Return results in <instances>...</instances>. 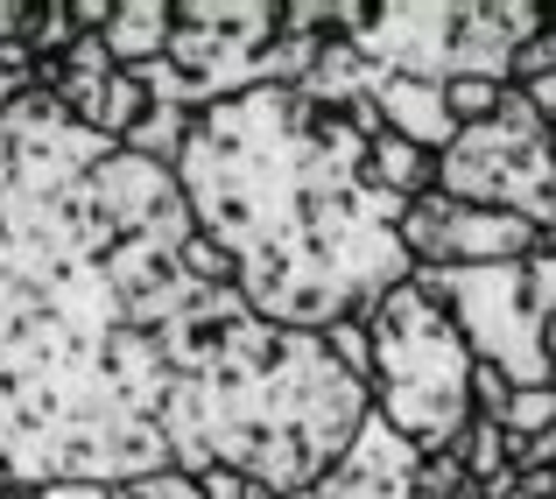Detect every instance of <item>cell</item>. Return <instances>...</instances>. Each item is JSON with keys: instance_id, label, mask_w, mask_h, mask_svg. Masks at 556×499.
<instances>
[{"instance_id": "6da1fadb", "label": "cell", "mask_w": 556, "mask_h": 499, "mask_svg": "<svg viewBox=\"0 0 556 499\" xmlns=\"http://www.w3.org/2000/svg\"><path fill=\"white\" fill-rule=\"evenodd\" d=\"M374 135L388 127L367 92L339 106L303 85H254L198 113L177 183L198 232L232 254L254 317L325 337L416 274L408 204L380 190Z\"/></svg>"}, {"instance_id": "7a4b0ae2", "label": "cell", "mask_w": 556, "mask_h": 499, "mask_svg": "<svg viewBox=\"0 0 556 499\" xmlns=\"http://www.w3.org/2000/svg\"><path fill=\"white\" fill-rule=\"evenodd\" d=\"M367 337H374V373H367V408L388 422L394 436L437 458L465 436L472 422V345L465 331L444 317V303L408 274L402 289L374 303L367 317Z\"/></svg>"}, {"instance_id": "3957f363", "label": "cell", "mask_w": 556, "mask_h": 499, "mask_svg": "<svg viewBox=\"0 0 556 499\" xmlns=\"http://www.w3.org/2000/svg\"><path fill=\"white\" fill-rule=\"evenodd\" d=\"M543 28H549L543 0H458V8L416 0V8H367L353 50L416 85H458V78L515 85V50H529Z\"/></svg>"}, {"instance_id": "277c9868", "label": "cell", "mask_w": 556, "mask_h": 499, "mask_svg": "<svg viewBox=\"0 0 556 499\" xmlns=\"http://www.w3.org/2000/svg\"><path fill=\"white\" fill-rule=\"evenodd\" d=\"M416 282L444 303L479 366H501L515 387H549L543 324L556 317V254L535 246L529 260L501 268H416Z\"/></svg>"}, {"instance_id": "5b68a950", "label": "cell", "mask_w": 556, "mask_h": 499, "mask_svg": "<svg viewBox=\"0 0 556 499\" xmlns=\"http://www.w3.org/2000/svg\"><path fill=\"white\" fill-rule=\"evenodd\" d=\"M282 36V8L275 0H177V36L155 64H141L135 78L149 85L155 106H226V99L254 92L261 56Z\"/></svg>"}, {"instance_id": "8992f818", "label": "cell", "mask_w": 556, "mask_h": 499, "mask_svg": "<svg viewBox=\"0 0 556 499\" xmlns=\"http://www.w3.org/2000/svg\"><path fill=\"white\" fill-rule=\"evenodd\" d=\"M437 190L465 204H486V212H515L529 226H556V141L549 120L529 99L507 85L493 120L458 127L444 155H437Z\"/></svg>"}, {"instance_id": "52a82bcc", "label": "cell", "mask_w": 556, "mask_h": 499, "mask_svg": "<svg viewBox=\"0 0 556 499\" xmlns=\"http://www.w3.org/2000/svg\"><path fill=\"white\" fill-rule=\"evenodd\" d=\"M402 246L416 268H501V260H529L543 246V226L430 190L402 212Z\"/></svg>"}, {"instance_id": "ba28073f", "label": "cell", "mask_w": 556, "mask_h": 499, "mask_svg": "<svg viewBox=\"0 0 556 499\" xmlns=\"http://www.w3.org/2000/svg\"><path fill=\"white\" fill-rule=\"evenodd\" d=\"M416 464H422V450L408 444V436H394L380 415H367L359 436H353V450H345L317 486H303L296 499H408L416 492Z\"/></svg>"}, {"instance_id": "9c48e42d", "label": "cell", "mask_w": 556, "mask_h": 499, "mask_svg": "<svg viewBox=\"0 0 556 499\" xmlns=\"http://www.w3.org/2000/svg\"><path fill=\"white\" fill-rule=\"evenodd\" d=\"M367 99H374L380 127L402 135V141H416V149L444 155L451 141H458V120H451V106H444V85H416V78H394V71L367 64Z\"/></svg>"}, {"instance_id": "30bf717a", "label": "cell", "mask_w": 556, "mask_h": 499, "mask_svg": "<svg viewBox=\"0 0 556 499\" xmlns=\"http://www.w3.org/2000/svg\"><path fill=\"white\" fill-rule=\"evenodd\" d=\"M169 36H177V0H121L106 22V50L121 71L155 64L169 50Z\"/></svg>"}, {"instance_id": "8fae6325", "label": "cell", "mask_w": 556, "mask_h": 499, "mask_svg": "<svg viewBox=\"0 0 556 499\" xmlns=\"http://www.w3.org/2000/svg\"><path fill=\"white\" fill-rule=\"evenodd\" d=\"M374 176H380V190L416 204V197L437 190V155L416 149V141H402V135H374Z\"/></svg>"}, {"instance_id": "7c38bea8", "label": "cell", "mask_w": 556, "mask_h": 499, "mask_svg": "<svg viewBox=\"0 0 556 499\" xmlns=\"http://www.w3.org/2000/svg\"><path fill=\"white\" fill-rule=\"evenodd\" d=\"M190 127H198V113H184V106H155L149 120L135 127V135L121 141L127 155H141V163H163V169H177L184 163V141H190Z\"/></svg>"}, {"instance_id": "4fadbf2b", "label": "cell", "mask_w": 556, "mask_h": 499, "mask_svg": "<svg viewBox=\"0 0 556 499\" xmlns=\"http://www.w3.org/2000/svg\"><path fill=\"white\" fill-rule=\"evenodd\" d=\"M22 499H204V492L184 472H155V478H127V486H42Z\"/></svg>"}, {"instance_id": "5bb4252c", "label": "cell", "mask_w": 556, "mask_h": 499, "mask_svg": "<svg viewBox=\"0 0 556 499\" xmlns=\"http://www.w3.org/2000/svg\"><path fill=\"white\" fill-rule=\"evenodd\" d=\"M451 450H458V464L479 478V486H501V478H515V464H507V430H501V422H486V415L465 422V436H458Z\"/></svg>"}, {"instance_id": "9a60e30c", "label": "cell", "mask_w": 556, "mask_h": 499, "mask_svg": "<svg viewBox=\"0 0 556 499\" xmlns=\"http://www.w3.org/2000/svg\"><path fill=\"white\" fill-rule=\"evenodd\" d=\"M71 42H78V14H71V0H36V22H28V50H36V64H64Z\"/></svg>"}, {"instance_id": "2e32d148", "label": "cell", "mask_w": 556, "mask_h": 499, "mask_svg": "<svg viewBox=\"0 0 556 499\" xmlns=\"http://www.w3.org/2000/svg\"><path fill=\"white\" fill-rule=\"evenodd\" d=\"M501 430L515 436H543L556 430V387H515V401H507V415H501Z\"/></svg>"}, {"instance_id": "e0dca14e", "label": "cell", "mask_w": 556, "mask_h": 499, "mask_svg": "<svg viewBox=\"0 0 556 499\" xmlns=\"http://www.w3.org/2000/svg\"><path fill=\"white\" fill-rule=\"evenodd\" d=\"M184 268L198 274L204 289H240V268H232V254L218 240H204V232H190L184 240Z\"/></svg>"}, {"instance_id": "ac0fdd59", "label": "cell", "mask_w": 556, "mask_h": 499, "mask_svg": "<svg viewBox=\"0 0 556 499\" xmlns=\"http://www.w3.org/2000/svg\"><path fill=\"white\" fill-rule=\"evenodd\" d=\"M501 92H507V85H486V78H458V85H444V106H451V120H458V127H479V120H493V106H501Z\"/></svg>"}, {"instance_id": "d6986e66", "label": "cell", "mask_w": 556, "mask_h": 499, "mask_svg": "<svg viewBox=\"0 0 556 499\" xmlns=\"http://www.w3.org/2000/svg\"><path fill=\"white\" fill-rule=\"evenodd\" d=\"M325 345H331V359H339L345 373L367 387V373H374V337H367V324H359V317H345V324L325 331Z\"/></svg>"}, {"instance_id": "ffe728a7", "label": "cell", "mask_w": 556, "mask_h": 499, "mask_svg": "<svg viewBox=\"0 0 556 499\" xmlns=\"http://www.w3.org/2000/svg\"><path fill=\"white\" fill-rule=\"evenodd\" d=\"M507 401H515V380H507L501 366H472V415L501 422V415H507Z\"/></svg>"}, {"instance_id": "44dd1931", "label": "cell", "mask_w": 556, "mask_h": 499, "mask_svg": "<svg viewBox=\"0 0 556 499\" xmlns=\"http://www.w3.org/2000/svg\"><path fill=\"white\" fill-rule=\"evenodd\" d=\"M543 71H556V8H549V28L529 42V50H515V85L543 78Z\"/></svg>"}, {"instance_id": "7402d4cb", "label": "cell", "mask_w": 556, "mask_h": 499, "mask_svg": "<svg viewBox=\"0 0 556 499\" xmlns=\"http://www.w3.org/2000/svg\"><path fill=\"white\" fill-rule=\"evenodd\" d=\"M28 22H36V0H0V50L28 42Z\"/></svg>"}, {"instance_id": "603a6c76", "label": "cell", "mask_w": 556, "mask_h": 499, "mask_svg": "<svg viewBox=\"0 0 556 499\" xmlns=\"http://www.w3.org/2000/svg\"><path fill=\"white\" fill-rule=\"evenodd\" d=\"M515 92H521V99H529V106L556 127V71H543V78H529V85H515Z\"/></svg>"}, {"instance_id": "cb8c5ba5", "label": "cell", "mask_w": 556, "mask_h": 499, "mask_svg": "<svg viewBox=\"0 0 556 499\" xmlns=\"http://www.w3.org/2000/svg\"><path fill=\"white\" fill-rule=\"evenodd\" d=\"M543 359L556 366V317H549V324H543Z\"/></svg>"}, {"instance_id": "d4e9b609", "label": "cell", "mask_w": 556, "mask_h": 499, "mask_svg": "<svg viewBox=\"0 0 556 499\" xmlns=\"http://www.w3.org/2000/svg\"><path fill=\"white\" fill-rule=\"evenodd\" d=\"M501 499H543V492H529V486H521V478H515V486H507Z\"/></svg>"}, {"instance_id": "484cf974", "label": "cell", "mask_w": 556, "mask_h": 499, "mask_svg": "<svg viewBox=\"0 0 556 499\" xmlns=\"http://www.w3.org/2000/svg\"><path fill=\"white\" fill-rule=\"evenodd\" d=\"M0 499H22V492H14V486H8V478H0Z\"/></svg>"}, {"instance_id": "4316f807", "label": "cell", "mask_w": 556, "mask_h": 499, "mask_svg": "<svg viewBox=\"0 0 556 499\" xmlns=\"http://www.w3.org/2000/svg\"><path fill=\"white\" fill-rule=\"evenodd\" d=\"M549 141H556V127H549Z\"/></svg>"}]
</instances>
